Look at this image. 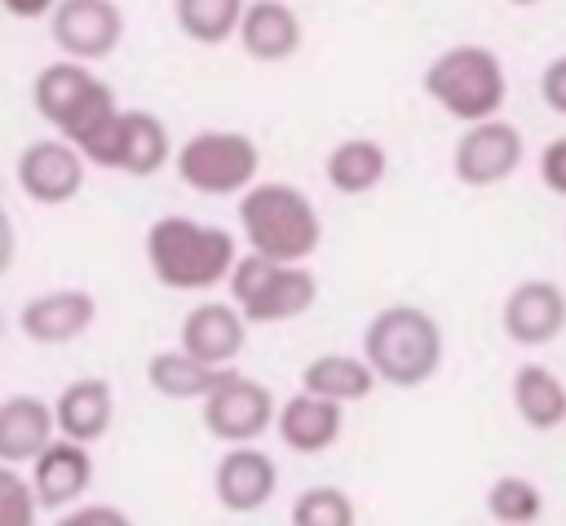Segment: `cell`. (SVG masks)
<instances>
[{"mask_svg":"<svg viewBox=\"0 0 566 526\" xmlns=\"http://www.w3.org/2000/svg\"><path fill=\"white\" fill-rule=\"evenodd\" d=\"M248 345V318L234 301H199L181 318V349L208 367H234Z\"/></svg>","mask_w":566,"mask_h":526,"instance_id":"2e32d148","label":"cell"},{"mask_svg":"<svg viewBox=\"0 0 566 526\" xmlns=\"http://www.w3.org/2000/svg\"><path fill=\"white\" fill-rule=\"evenodd\" d=\"M239 234L248 252L274 261H310L323 243L318 208L292 181H252L239 190Z\"/></svg>","mask_w":566,"mask_h":526,"instance_id":"3957f363","label":"cell"},{"mask_svg":"<svg viewBox=\"0 0 566 526\" xmlns=\"http://www.w3.org/2000/svg\"><path fill=\"white\" fill-rule=\"evenodd\" d=\"M88 486H93V451H88L84 442H75V438L53 433L49 446L31 460V491H35V504L62 513L66 504L84 499Z\"/></svg>","mask_w":566,"mask_h":526,"instance_id":"5bb4252c","label":"cell"},{"mask_svg":"<svg viewBox=\"0 0 566 526\" xmlns=\"http://www.w3.org/2000/svg\"><path fill=\"white\" fill-rule=\"evenodd\" d=\"M35 517H40V504H35L31 477H22L18 464L0 460V526H31Z\"/></svg>","mask_w":566,"mask_h":526,"instance_id":"f1b7e54d","label":"cell"},{"mask_svg":"<svg viewBox=\"0 0 566 526\" xmlns=\"http://www.w3.org/2000/svg\"><path fill=\"white\" fill-rule=\"evenodd\" d=\"M274 433L296 455H323L345 433V407L301 389V393H292V398H283L274 407Z\"/></svg>","mask_w":566,"mask_h":526,"instance_id":"e0dca14e","label":"cell"},{"mask_svg":"<svg viewBox=\"0 0 566 526\" xmlns=\"http://www.w3.org/2000/svg\"><path fill=\"white\" fill-rule=\"evenodd\" d=\"M513 9H535V4H544V0H509Z\"/></svg>","mask_w":566,"mask_h":526,"instance_id":"e575fe53","label":"cell"},{"mask_svg":"<svg viewBox=\"0 0 566 526\" xmlns=\"http://www.w3.org/2000/svg\"><path fill=\"white\" fill-rule=\"evenodd\" d=\"M522 155H526L522 128L500 119V115H486V119L464 124V133L451 150V172H455L460 186L486 190V186L509 181L522 168Z\"/></svg>","mask_w":566,"mask_h":526,"instance_id":"ba28073f","label":"cell"},{"mask_svg":"<svg viewBox=\"0 0 566 526\" xmlns=\"http://www.w3.org/2000/svg\"><path fill=\"white\" fill-rule=\"evenodd\" d=\"M442 354H447L442 327L420 305H385L363 327V358L380 385L420 389L438 376Z\"/></svg>","mask_w":566,"mask_h":526,"instance_id":"7a4b0ae2","label":"cell"},{"mask_svg":"<svg viewBox=\"0 0 566 526\" xmlns=\"http://www.w3.org/2000/svg\"><path fill=\"white\" fill-rule=\"evenodd\" d=\"M97 323V301L84 287H53V292H35L22 314L18 327L27 340L35 345H71L80 340L88 327Z\"/></svg>","mask_w":566,"mask_h":526,"instance_id":"9a60e30c","label":"cell"},{"mask_svg":"<svg viewBox=\"0 0 566 526\" xmlns=\"http://www.w3.org/2000/svg\"><path fill=\"white\" fill-rule=\"evenodd\" d=\"M49 35L62 49V57L93 66L119 49L124 9L115 0H57L49 9Z\"/></svg>","mask_w":566,"mask_h":526,"instance_id":"8fae6325","label":"cell"},{"mask_svg":"<svg viewBox=\"0 0 566 526\" xmlns=\"http://www.w3.org/2000/svg\"><path fill=\"white\" fill-rule=\"evenodd\" d=\"M31 102H35V115L57 137H66L71 146L102 115H111L119 106L115 102V88L106 80H97L88 62H75V57H57V62L40 66V75L31 80Z\"/></svg>","mask_w":566,"mask_h":526,"instance_id":"8992f818","label":"cell"},{"mask_svg":"<svg viewBox=\"0 0 566 526\" xmlns=\"http://www.w3.org/2000/svg\"><path fill=\"white\" fill-rule=\"evenodd\" d=\"M513 411L526 429L535 433H553L557 424H566V380L553 376L544 362H526L513 371Z\"/></svg>","mask_w":566,"mask_h":526,"instance_id":"7402d4cb","label":"cell"},{"mask_svg":"<svg viewBox=\"0 0 566 526\" xmlns=\"http://www.w3.org/2000/svg\"><path fill=\"white\" fill-rule=\"evenodd\" d=\"M301 18L287 0H248L243 13H239V27H234V40L239 49L252 57V62H287L296 57L301 49Z\"/></svg>","mask_w":566,"mask_h":526,"instance_id":"ac0fdd59","label":"cell"},{"mask_svg":"<svg viewBox=\"0 0 566 526\" xmlns=\"http://www.w3.org/2000/svg\"><path fill=\"white\" fill-rule=\"evenodd\" d=\"M230 301L252 327L292 323L318 301V278L305 261H274L261 252H243L230 265Z\"/></svg>","mask_w":566,"mask_h":526,"instance_id":"5b68a950","label":"cell"},{"mask_svg":"<svg viewBox=\"0 0 566 526\" xmlns=\"http://www.w3.org/2000/svg\"><path fill=\"white\" fill-rule=\"evenodd\" d=\"M279 491V464L256 442H230L212 469V495L226 513H256Z\"/></svg>","mask_w":566,"mask_h":526,"instance_id":"4fadbf2b","label":"cell"},{"mask_svg":"<svg viewBox=\"0 0 566 526\" xmlns=\"http://www.w3.org/2000/svg\"><path fill=\"white\" fill-rule=\"evenodd\" d=\"M539 181L566 199V137H553L544 150H539Z\"/></svg>","mask_w":566,"mask_h":526,"instance_id":"4dcf8cb0","label":"cell"},{"mask_svg":"<svg viewBox=\"0 0 566 526\" xmlns=\"http://www.w3.org/2000/svg\"><path fill=\"white\" fill-rule=\"evenodd\" d=\"M486 513L500 526H531L544 517V491L522 473H504L486 491Z\"/></svg>","mask_w":566,"mask_h":526,"instance_id":"4316f807","label":"cell"},{"mask_svg":"<svg viewBox=\"0 0 566 526\" xmlns=\"http://www.w3.org/2000/svg\"><path fill=\"white\" fill-rule=\"evenodd\" d=\"M53 4H57V0H0V9H4L9 18H22V22H40V18H49Z\"/></svg>","mask_w":566,"mask_h":526,"instance_id":"836d02e7","label":"cell"},{"mask_svg":"<svg viewBox=\"0 0 566 526\" xmlns=\"http://www.w3.org/2000/svg\"><path fill=\"white\" fill-rule=\"evenodd\" d=\"M164 164H172V137L168 124L155 111H119V155L115 172L128 177H155Z\"/></svg>","mask_w":566,"mask_h":526,"instance_id":"44dd1931","label":"cell"},{"mask_svg":"<svg viewBox=\"0 0 566 526\" xmlns=\"http://www.w3.org/2000/svg\"><path fill=\"white\" fill-rule=\"evenodd\" d=\"M424 93L438 111H447L460 124L500 115L504 97H509V75L500 53H491L486 44H451L442 49L429 66H424Z\"/></svg>","mask_w":566,"mask_h":526,"instance_id":"277c9868","label":"cell"},{"mask_svg":"<svg viewBox=\"0 0 566 526\" xmlns=\"http://www.w3.org/2000/svg\"><path fill=\"white\" fill-rule=\"evenodd\" d=\"M226 371H230V367H208V362L190 358V354L177 345V349L150 354V362H146V385H150L159 398H168V402H199Z\"/></svg>","mask_w":566,"mask_h":526,"instance_id":"d4e9b609","label":"cell"},{"mask_svg":"<svg viewBox=\"0 0 566 526\" xmlns=\"http://www.w3.org/2000/svg\"><path fill=\"white\" fill-rule=\"evenodd\" d=\"M84 155L66 141V137H35L18 150V164H13V177L22 186V194L40 208H62L71 203L80 190H84Z\"/></svg>","mask_w":566,"mask_h":526,"instance_id":"30bf717a","label":"cell"},{"mask_svg":"<svg viewBox=\"0 0 566 526\" xmlns=\"http://www.w3.org/2000/svg\"><path fill=\"white\" fill-rule=\"evenodd\" d=\"M199 407H203V429L217 438V442H256L261 433H270V424H274V393L261 385V380H252V376H243V371H226L203 398H199Z\"/></svg>","mask_w":566,"mask_h":526,"instance_id":"9c48e42d","label":"cell"},{"mask_svg":"<svg viewBox=\"0 0 566 526\" xmlns=\"http://www.w3.org/2000/svg\"><path fill=\"white\" fill-rule=\"evenodd\" d=\"M385 172H389V155H385V146H380L376 137H345V141H336V146L327 150V159H323L327 186H332L336 194H349V199L376 190V186L385 181Z\"/></svg>","mask_w":566,"mask_h":526,"instance_id":"603a6c76","label":"cell"},{"mask_svg":"<svg viewBox=\"0 0 566 526\" xmlns=\"http://www.w3.org/2000/svg\"><path fill=\"white\" fill-rule=\"evenodd\" d=\"M301 389L349 407V402H363L376 389V371L367 367L363 354H318L301 367Z\"/></svg>","mask_w":566,"mask_h":526,"instance_id":"cb8c5ba5","label":"cell"},{"mask_svg":"<svg viewBox=\"0 0 566 526\" xmlns=\"http://www.w3.org/2000/svg\"><path fill=\"white\" fill-rule=\"evenodd\" d=\"M539 97L553 115H566V53L539 71Z\"/></svg>","mask_w":566,"mask_h":526,"instance_id":"1f68e13d","label":"cell"},{"mask_svg":"<svg viewBox=\"0 0 566 526\" xmlns=\"http://www.w3.org/2000/svg\"><path fill=\"white\" fill-rule=\"evenodd\" d=\"M150 278L168 292H212L230 278V265L239 256L234 234L226 225L195 221L186 212L155 217L142 239Z\"/></svg>","mask_w":566,"mask_h":526,"instance_id":"6da1fadb","label":"cell"},{"mask_svg":"<svg viewBox=\"0 0 566 526\" xmlns=\"http://www.w3.org/2000/svg\"><path fill=\"white\" fill-rule=\"evenodd\" d=\"M248 0H172V18H177V31L203 49H217L226 40H234V27H239V13H243Z\"/></svg>","mask_w":566,"mask_h":526,"instance_id":"484cf974","label":"cell"},{"mask_svg":"<svg viewBox=\"0 0 566 526\" xmlns=\"http://www.w3.org/2000/svg\"><path fill=\"white\" fill-rule=\"evenodd\" d=\"M354 522H358V508H354L349 491H340L332 482L305 486L292 499V526H354Z\"/></svg>","mask_w":566,"mask_h":526,"instance_id":"83f0119b","label":"cell"},{"mask_svg":"<svg viewBox=\"0 0 566 526\" xmlns=\"http://www.w3.org/2000/svg\"><path fill=\"white\" fill-rule=\"evenodd\" d=\"M13 256H18V230H13V221H9V212L0 203V278L13 270Z\"/></svg>","mask_w":566,"mask_h":526,"instance_id":"d6a6232c","label":"cell"},{"mask_svg":"<svg viewBox=\"0 0 566 526\" xmlns=\"http://www.w3.org/2000/svg\"><path fill=\"white\" fill-rule=\"evenodd\" d=\"M0 336H4V309H0Z\"/></svg>","mask_w":566,"mask_h":526,"instance_id":"d590c367","label":"cell"},{"mask_svg":"<svg viewBox=\"0 0 566 526\" xmlns=\"http://www.w3.org/2000/svg\"><path fill=\"white\" fill-rule=\"evenodd\" d=\"M53 424H57L62 438H75L84 446L102 442L111 433V424H115V389H111V380H102V376L71 380L53 402Z\"/></svg>","mask_w":566,"mask_h":526,"instance_id":"d6986e66","label":"cell"},{"mask_svg":"<svg viewBox=\"0 0 566 526\" xmlns=\"http://www.w3.org/2000/svg\"><path fill=\"white\" fill-rule=\"evenodd\" d=\"M500 327L513 345L539 349L566 332V292L553 278H522L500 305Z\"/></svg>","mask_w":566,"mask_h":526,"instance_id":"7c38bea8","label":"cell"},{"mask_svg":"<svg viewBox=\"0 0 566 526\" xmlns=\"http://www.w3.org/2000/svg\"><path fill=\"white\" fill-rule=\"evenodd\" d=\"M57 522L62 526H128V513L115 508V504H80L75 499L57 513Z\"/></svg>","mask_w":566,"mask_h":526,"instance_id":"f546056e","label":"cell"},{"mask_svg":"<svg viewBox=\"0 0 566 526\" xmlns=\"http://www.w3.org/2000/svg\"><path fill=\"white\" fill-rule=\"evenodd\" d=\"M57 433L53 424V402H44L40 393H13L0 398V460L4 464H31L49 438Z\"/></svg>","mask_w":566,"mask_h":526,"instance_id":"ffe728a7","label":"cell"},{"mask_svg":"<svg viewBox=\"0 0 566 526\" xmlns=\"http://www.w3.org/2000/svg\"><path fill=\"white\" fill-rule=\"evenodd\" d=\"M172 168L181 186L208 199H230L248 190L261 172V150L239 128H199L181 146H172Z\"/></svg>","mask_w":566,"mask_h":526,"instance_id":"52a82bcc","label":"cell"}]
</instances>
